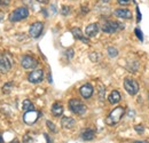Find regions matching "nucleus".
Returning <instances> with one entry per match:
<instances>
[{
	"instance_id": "obj_26",
	"label": "nucleus",
	"mask_w": 149,
	"mask_h": 143,
	"mask_svg": "<svg viewBox=\"0 0 149 143\" xmlns=\"http://www.w3.org/2000/svg\"><path fill=\"white\" fill-rule=\"evenodd\" d=\"M134 131L139 134H142L145 132V127H143V125H135L134 126Z\"/></svg>"
},
{
	"instance_id": "obj_15",
	"label": "nucleus",
	"mask_w": 149,
	"mask_h": 143,
	"mask_svg": "<svg viewBox=\"0 0 149 143\" xmlns=\"http://www.w3.org/2000/svg\"><path fill=\"white\" fill-rule=\"evenodd\" d=\"M81 137L84 141H92L95 137V131L92 128H86L83 133H81Z\"/></svg>"
},
{
	"instance_id": "obj_9",
	"label": "nucleus",
	"mask_w": 149,
	"mask_h": 143,
	"mask_svg": "<svg viewBox=\"0 0 149 143\" xmlns=\"http://www.w3.org/2000/svg\"><path fill=\"white\" fill-rule=\"evenodd\" d=\"M44 30V23L42 22H35L30 25V29H29V35L30 37L37 39L40 37L41 32Z\"/></svg>"
},
{
	"instance_id": "obj_17",
	"label": "nucleus",
	"mask_w": 149,
	"mask_h": 143,
	"mask_svg": "<svg viewBox=\"0 0 149 143\" xmlns=\"http://www.w3.org/2000/svg\"><path fill=\"white\" fill-rule=\"evenodd\" d=\"M52 113H53V116H55V117H60V116H62V113H63V106L61 104V103H58V102H55L53 106H52Z\"/></svg>"
},
{
	"instance_id": "obj_1",
	"label": "nucleus",
	"mask_w": 149,
	"mask_h": 143,
	"mask_svg": "<svg viewBox=\"0 0 149 143\" xmlns=\"http://www.w3.org/2000/svg\"><path fill=\"white\" fill-rule=\"evenodd\" d=\"M125 110L123 107H117L112 109L111 112L109 113V116L106 118V124L109 126H113L119 123V120L122 119V117L124 116Z\"/></svg>"
},
{
	"instance_id": "obj_24",
	"label": "nucleus",
	"mask_w": 149,
	"mask_h": 143,
	"mask_svg": "<svg viewBox=\"0 0 149 143\" xmlns=\"http://www.w3.org/2000/svg\"><path fill=\"white\" fill-rule=\"evenodd\" d=\"M35 142V139L30 135V134H26L24 137H23V143H33Z\"/></svg>"
},
{
	"instance_id": "obj_5",
	"label": "nucleus",
	"mask_w": 149,
	"mask_h": 143,
	"mask_svg": "<svg viewBox=\"0 0 149 143\" xmlns=\"http://www.w3.org/2000/svg\"><path fill=\"white\" fill-rule=\"evenodd\" d=\"M13 65V61L10 58L9 55L7 54H1L0 53V72L6 73L12 69Z\"/></svg>"
},
{
	"instance_id": "obj_8",
	"label": "nucleus",
	"mask_w": 149,
	"mask_h": 143,
	"mask_svg": "<svg viewBox=\"0 0 149 143\" xmlns=\"http://www.w3.org/2000/svg\"><path fill=\"white\" fill-rule=\"evenodd\" d=\"M21 65L24 68V69H35V68H37L38 65V61L35 58V57H32V56H30V55H24L22 58H21Z\"/></svg>"
},
{
	"instance_id": "obj_23",
	"label": "nucleus",
	"mask_w": 149,
	"mask_h": 143,
	"mask_svg": "<svg viewBox=\"0 0 149 143\" xmlns=\"http://www.w3.org/2000/svg\"><path fill=\"white\" fill-rule=\"evenodd\" d=\"M46 125H47V127L49 128V131L51 132H53V133H57V129H56V126L51 121V120H47L46 121Z\"/></svg>"
},
{
	"instance_id": "obj_28",
	"label": "nucleus",
	"mask_w": 149,
	"mask_h": 143,
	"mask_svg": "<svg viewBox=\"0 0 149 143\" xmlns=\"http://www.w3.org/2000/svg\"><path fill=\"white\" fill-rule=\"evenodd\" d=\"M74 49H71V48H69L67 52H65V56L68 57V58H72L74 57Z\"/></svg>"
},
{
	"instance_id": "obj_6",
	"label": "nucleus",
	"mask_w": 149,
	"mask_h": 143,
	"mask_svg": "<svg viewBox=\"0 0 149 143\" xmlns=\"http://www.w3.org/2000/svg\"><path fill=\"white\" fill-rule=\"evenodd\" d=\"M123 85H124L125 90H126L130 95H135V94H138V92H139V85H138V83H136L134 79H132V78H125Z\"/></svg>"
},
{
	"instance_id": "obj_13",
	"label": "nucleus",
	"mask_w": 149,
	"mask_h": 143,
	"mask_svg": "<svg viewBox=\"0 0 149 143\" xmlns=\"http://www.w3.org/2000/svg\"><path fill=\"white\" fill-rule=\"evenodd\" d=\"M100 31V26L97 23H92L88 24L85 29V35L87 37H95L97 35V32Z\"/></svg>"
},
{
	"instance_id": "obj_10",
	"label": "nucleus",
	"mask_w": 149,
	"mask_h": 143,
	"mask_svg": "<svg viewBox=\"0 0 149 143\" xmlns=\"http://www.w3.org/2000/svg\"><path fill=\"white\" fill-rule=\"evenodd\" d=\"M44 79V71L41 69H37V70H33L29 73L28 76V80L31 83V84H39L41 83Z\"/></svg>"
},
{
	"instance_id": "obj_32",
	"label": "nucleus",
	"mask_w": 149,
	"mask_h": 143,
	"mask_svg": "<svg viewBox=\"0 0 149 143\" xmlns=\"http://www.w3.org/2000/svg\"><path fill=\"white\" fill-rule=\"evenodd\" d=\"M81 9H83L81 12H83L84 14H85V13H88V8H87V7H85V6H83V7H81Z\"/></svg>"
},
{
	"instance_id": "obj_27",
	"label": "nucleus",
	"mask_w": 149,
	"mask_h": 143,
	"mask_svg": "<svg viewBox=\"0 0 149 143\" xmlns=\"http://www.w3.org/2000/svg\"><path fill=\"white\" fill-rule=\"evenodd\" d=\"M70 13V7H68V6H63L62 8H61V14L62 15H68Z\"/></svg>"
},
{
	"instance_id": "obj_19",
	"label": "nucleus",
	"mask_w": 149,
	"mask_h": 143,
	"mask_svg": "<svg viewBox=\"0 0 149 143\" xmlns=\"http://www.w3.org/2000/svg\"><path fill=\"white\" fill-rule=\"evenodd\" d=\"M22 108H23V110L24 111H30V110H35V106H33V103L30 101V100H24L23 101V104H22Z\"/></svg>"
},
{
	"instance_id": "obj_34",
	"label": "nucleus",
	"mask_w": 149,
	"mask_h": 143,
	"mask_svg": "<svg viewBox=\"0 0 149 143\" xmlns=\"http://www.w3.org/2000/svg\"><path fill=\"white\" fill-rule=\"evenodd\" d=\"M38 2H40V3H47L48 2V0H36Z\"/></svg>"
},
{
	"instance_id": "obj_36",
	"label": "nucleus",
	"mask_w": 149,
	"mask_h": 143,
	"mask_svg": "<svg viewBox=\"0 0 149 143\" xmlns=\"http://www.w3.org/2000/svg\"><path fill=\"white\" fill-rule=\"evenodd\" d=\"M134 143H148V142H146V141H135Z\"/></svg>"
},
{
	"instance_id": "obj_35",
	"label": "nucleus",
	"mask_w": 149,
	"mask_h": 143,
	"mask_svg": "<svg viewBox=\"0 0 149 143\" xmlns=\"http://www.w3.org/2000/svg\"><path fill=\"white\" fill-rule=\"evenodd\" d=\"M10 143H19V141L17 140V139H14L13 141H10Z\"/></svg>"
},
{
	"instance_id": "obj_29",
	"label": "nucleus",
	"mask_w": 149,
	"mask_h": 143,
	"mask_svg": "<svg viewBox=\"0 0 149 143\" xmlns=\"http://www.w3.org/2000/svg\"><path fill=\"white\" fill-rule=\"evenodd\" d=\"M117 2H118V5H120V6H127L131 2V0H117Z\"/></svg>"
},
{
	"instance_id": "obj_20",
	"label": "nucleus",
	"mask_w": 149,
	"mask_h": 143,
	"mask_svg": "<svg viewBox=\"0 0 149 143\" xmlns=\"http://www.w3.org/2000/svg\"><path fill=\"white\" fill-rule=\"evenodd\" d=\"M108 55H109L110 57H116V56L118 55V51H117L115 47L110 46V47H108Z\"/></svg>"
},
{
	"instance_id": "obj_14",
	"label": "nucleus",
	"mask_w": 149,
	"mask_h": 143,
	"mask_svg": "<svg viewBox=\"0 0 149 143\" xmlns=\"http://www.w3.org/2000/svg\"><path fill=\"white\" fill-rule=\"evenodd\" d=\"M74 125H76V121H74V118H71V117H63L61 119V126L64 129H72Z\"/></svg>"
},
{
	"instance_id": "obj_31",
	"label": "nucleus",
	"mask_w": 149,
	"mask_h": 143,
	"mask_svg": "<svg viewBox=\"0 0 149 143\" xmlns=\"http://www.w3.org/2000/svg\"><path fill=\"white\" fill-rule=\"evenodd\" d=\"M24 3H26L28 6H32V2H31V0H22Z\"/></svg>"
},
{
	"instance_id": "obj_33",
	"label": "nucleus",
	"mask_w": 149,
	"mask_h": 143,
	"mask_svg": "<svg viewBox=\"0 0 149 143\" xmlns=\"http://www.w3.org/2000/svg\"><path fill=\"white\" fill-rule=\"evenodd\" d=\"M48 81H49L51 84L53 83V79H52V74H51V73H48Z\"/></svg>"
},
{
	"instance_id": "obj_37",
	"label": "nucleus",
	"mask_w": 149,
	"mask_h": 143,
	"mask_svg": "<svg viewBox=\"0 0 149 143\" xmlns=\"http://www.w3.org/2000/svg\"><path fill=\"white\" fill-rule=\"evenodd\" d=\"M0 143H3V139H2V136H1V134H0Z\"/></svg>"
},
{
	"instance_id": "obj_25",
	"label": "nucleus",
	"mask_w": 149,
	"mask_h": 143,
	"mask_svg": "<svg viewBox=\"0 0 149 143\" xmlns=\"http://www.w3.org/2000/svg\"><path fill=\"white\" fill-rule=\"evenodd\" d=\"M12 88H13V84H12V83H7V84L2 87V92H3V93H9Z\"/></svg>"
},
{
	"instance_id": "obj_2",
	"label": "nucleus",
	"mask_w": 149,
	"mask_h": 143,
	"mask_svg": "<svg viewBox=\"0 0 149 143\" xmlns=\"http://www.w3.org/2000/svg\"><path fill=\"white\" fill-rule=\"evenodd\" d=\"M123 29H124V25L116 21H107L101 26V30L104 33H115L118 30H123Z\"/></svg>"
},
{
	"instance_id": "obj_30",
	"label": "nucleus",
	"mask_w": 149,
	"mask_h": 143,
	"mask_svg": "<svg viewBox=\"0 0 149 143\" xmlns=\"http://www.w3.org/2000/svg\"><path fill=\"white\" fill-rule=\"evenodd\" d=\"M136 21H138V22L141 21V13H140V9H139L138 6H136Z\"/></svg>"
},
{
	"instance_id": "obj_38",
	"label": "nucleus",
	"mask_w": 149,
	"mask_h": 143,
	"mask_svg": "<svg viewBox=\"0 0 149 143\" xmlns=\"http://www.w3.org/2000/svg\"><path fill=\"white\" fill-rule=\"evenodd\" d=\"M100 1H102V2H108L109 0H100Z\"/></svg>"
},
{
	"instance_id": "obj_12",
	"label": "nucleus",
	"mask_w": 149,
	"mask_h": 143,
	"mask_svg": "<svg viewBox=\"0 0 149 143\" xmlns=\"http://www.w3.org/2000/svg\"><path fill=\"white\" fill-rule=\"evenodd\" d=\"M93 92H94V90L91 84H85V85H83V86L79 88V93H80V95H81L84 99H90V97H92Z\"/></svg>"
},
{
	"instance_id": "obj_21",
	"label": "nucleus",
	"mask_w": 149,
	"mask_h": 143,
	"mask_svg": "<svg viewBox=\"0 0 149 143\" xmlns=\"http://www.w3.org/2000/svg\"><path fill=\"white\" fill-rule=\"evenodd\" d=\"M104 92H106L104 86L102 84H99V96H100V100L104 99Z\"/></svg>"
},
{
	"instance_id": "obj_39",
	"label": "nucleus",
	"mask_w": 149,
	"mask_h": 143,
	"mask_svg": "<svg viewBox=\"0 0 149 143\" xmlns=\"http://www.w3.org/2000/svg\"><path fill=\"white\" fill-rule=\"evenodd\" d=\"M0 3H1V0H0Z\"/></svg>"
},
{
	"instance_id": "obj_4",
	"label": "nucleus",
	"mask_w": 149,
	"mask_h": 143,
	"mask_svg": "<svg viewBox=\"0 0 149 143\" xmlns=\"http://www.w3.org/2000/svg\"><path fill=\"white\" fill-rule=\"evenodd\" d=\"M68 106H69V109H70L74 113L79 115V116L84 115V113L87 111L86 106H85L81 101H79V100H77V99H72V100H70Z\"/></svg>"
},
{
	"instance_id": "obj_16",
	"label": "nucleus",
	"mask_w": 149,
	"mask_h": 143,
	"mask_svg": "<svg viewBox=\"0 0 149 143\" xmlns=\"http://www.w3.org/2000/svg\"><path fill=\"white\" fill-rule=\"evenodd\" d=\"M120 99H122V96H120V94H119L118 90H112L111 93H110V95L108 96V101H109L110 104L118 103L120 101Z\"/></svg>"
},
{
	"instance_id": "obj_7",
	"label": "nucleus",
	"mask_w": 149,
	"mask_h": 143,
	"mask_svg": "<svg viewBox=\"0 0 149 143\" xmlns=\"http://www.w3.org/2000/svg\"><path fill=\"white\" fill-rule=\"evenodd\" d=\"M40 116V112L37 110H30V111H25V113L23 115V121L28 125H33L38 120Z\"/></svg>"
},
{
	"instance_id": "obj_11",
	"label": "nucleus",
	"mask_w": 149,
	"mask_h": 143,
	"mask_svg": "<svg viewBox=\"0 0 149 143\" xmlns=\"http://www.w3.org/2000/svg\"><path fill=\"white\" fill-rule=\"evenodd\" d=\"M113 14H115L117 17L123 18V19H131V18L133 17L132 12H131L130 9H127V8H117V9L113 12Z\"/></svg>"
},
{
	"instance_id": "obj_3",
	"label": "nucleus",
	"mask_w": 149,
	"mask_h": 143,
	"mask_svg": "<svg viewBox=\"0 0 149 143\" xmlns=\"http://www.w3.org/2000/svg\"><path fill=\"white\" fill-rule=\"evenodd\" d=\"M29 16V9L26 7H19L14 12L10 13L9 21L10 22H19L22 19H25Z\"/></svg>"
},
{
	"instance_id": "obj_22",
	"label": "nucleus",
	"mask_w": 149,
	"mask_h": 143,
	"mask_svg": "<svg viewBox=\"0 0 149 143\" xmlns=\"http://www.w3.org/2000/svg\"><path fill=\"white\" fill-rule=\"evenodd\" d=\"M134 35L138 37V39H139L140 41H143V33L141 32V30H140L139 28H135V29H134Z\"/></svg>"
},
{
	"instance_id": "obj_18",
	"label": "nucleus",
	"mask_w": 149,
	"mask_h": 143,
	"mask_svg": "<svg viewBox=\"0 0 149 143\" xmlns=\"http://www.w3.org/2000/svg\"><path fill=\"white\" fill-rule=\"evenodd\" d=\"M71 33H72V36H74L76 39H79V40H81V41H84V42H88V39H87V38H84L83 33H81V30H80L79 28H72V29H71Z\"/></svg>"
}]
</instances>
